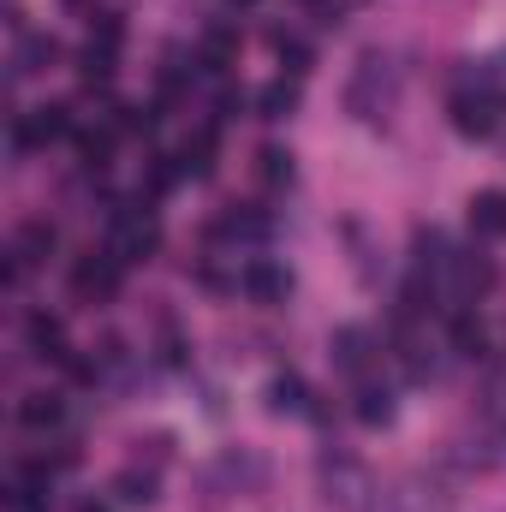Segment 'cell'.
Returning <instances> with one entry per match:
<instances>
[{
    "mask_svg": "<svg viewBox=\"0 0 506 512\" xmlns=\"http://www.w3.org/2000/svg\"><path fill=\"white\" fill-rule=\"evenodd\" d=\"M60 417H66V405H60L54 393H30V399L18 405V423H24V429H60Z\"/></svg>",
    "mask_w": 506,
    "mask_h": 512,
    "instance_id": "cell-14",
    "label": "cell"
},
{
    "mask_svg": "<svg viewBox=\"0 0 506 512\" xmlns=\"http://www.w3.org/2000/svg\"><path fill=\"white\" fill-rule=\"evenodd\" d=\"M256 108H262V120H286V114L298 108V84H292V78H280V84H268V90L256 96Z\"/></svg>",
    "mask_w": 506,
    "mask_h": 512,
    "instance_id": "cell-19",
    "label": "cell"
},
{
    "mask_svg": "<svg viewBox=\"0 0 506 512\" xmlns=\"http://www.w3.org/2000/svg\"><path fill=\"white\" fill-rule=\"evenodd\" d=\"M233 48H239V36H233V30H209L191 66H203V72H227V60H233Z\"/></svg>",
    "mask_w": 506,
    "mask_h": 512,
    "instance_id": "cell-15",
    "label": "cell"
},
{
    "mask_svg": "<svg viewBox=\"0 0 506 512\" xmlns=\"http://www.w3.org/2000/svg\"><path fill=\"white\" fill-rule=\"evenodd\" d=\"M179 167H185L191 179H209V173H215V131H197V137L179 149Z\"/></svg>",
    "mask_w": 506,
    "mask_h": 512,
    "instance_id": "cell-16",
    "label": "cell"
},
{
    "mask_svg": "<svg viewBox=\"0 0 506 512\" xmlns=\"http://www.w3.org/2000/svg\"><path fill=\"white\" fill-rule=\"evenodd\" d=\"M24 340H30V352H36V358H54V364H66V328H60V316L36 310V316L24 322Z\"/></svg>",
    "mask_w": 506,
    "mask_h": 512,
    "instance_id": "cell-10",
    "label": "cell"
},
{
    "mask_svg": "<svg viewBox=\"0 0 506 512\" xmlns=\"http://www.w3.org/2000/svg\"><path fill=\"white\" fill-rule=\"evenodd\" d=\"M114 60H120V18H102L90 30V42H84V60H78L84 84H108L114 78Z\"/></svg>",
    "mask_w": 506,
    "mask_h": 512,
    "instance_id": "cell-3",
    "label": "cell"
},
{
    "mask_svg": "<svg viewBox=\"0 0 506 512\" xmlns=\"http://www.w3.org/2000/svg\"><path fill=\"white\" fill-rule=\"evenodd\" d=\"M42 60H54V36H24V48H18V72H36Z\"/></svg>",
    "mask_w": 506,
    "mask_h": 512,
    "instance_id": "cell-24",
    "label": "cell"
},
{
    "mask_svg": "<svg viewBox=\"0 0 506 512\" xmlns=\"http://www.w3.org/2000/svg\"><path fill=\"white\" fill-rule=\"evenodd\" d=\"M120 268H126V262L114 251H90L72 268V292H78V298H108V292L120 286Z\"/></svg>",
    "mask_w": 506,
    "mask_h": 512,
    "instance_id": "cell-4",
    "label": "cell"
},
{
    "mask_svg": "<svg viewBox=\"0 0 506 512\" xmlns=\"http://www.w3.org/2000/svg\"><path fill=\"white\" fill-rule=\"evenodd\" d=\"M48 251H54V227H48V221H24L18 239H12V280H18L24 268H36Z\"/></svg>",
    "mask_w": 506,
    "mask_h": 512,
    "instance_id": "cell-8",
    "label": "cell"
},
{
    "mask_svg": "<svg viewBox=\"0 0 506 512\" xmlns=\"http://www.w3.org/2000/svg\"><path fill=\"white\" fill-rule=\"evenodd\" d=\"M453 352H459V358H483V352H489V328H483L471 310L453 316Z\"/></svg>",
    "mask_w": 506,
    "mask_h": 512,
    "instance_id": "cell-13",
    "label": "cell"
},
{
    "mask_svg": "<svg viewBox=\"0 0 506 512\" xmlns=\"http://www.w3.org/2000/svg\"><path fill=\"white\" fill-rule=\"evenodd\" d=\"M453 126L465 131V137H489L495 131V90L489 84H465L459 96H453Z\"/></svg>",
    "mask_w": 506,
    "mask_h": 512,
    "instance_id": "cell-5",
    "label": "cell"
},
{
    "mask_svg": "<svg viewBox=\"0 0 506 512\" xmlns=\"http://www.w3.org/2000/svg\"><path fill=\"white\" fill-rule=\"evenodd\" d=\"M274 48H280V66H286V78H292V84H298V78H304V72H310V48H304V42H298V36H280V42H274Z\"/></svg>",
    "mask_w": 506,
    "mask_h": 512,
    "instance_id": "cell-21",
    "label": "cell"
},
{
    "mask_svg": "<svg viewBox=\"0 0 506 512\" xmlns=\"http://www.w3.org/2000/svg\"><path fill=\"white\" fill-rule=\"evenodd\" d=\"M334 364H340L346 376H364V370L376 364V346H370V334H364V328H340V334H334Z\"/></svg>",
    "mask_w": 506,
    "mask_h": 512,
    "instance_id": "cell-11",
    "label": "cell"
},
{
    "mask_svg": "<svg viewBox=\"0 0 506 512\" xmlns=\"http://www.w3.org/2000/svg\"><path fill=\"white\" fill-rule=\"evenodd\" d=\"M114 495H120L126 507H149V501H155V471H137V465L120 471V477H114Z\"/></svg>",
    "mask_w": 506,
    "mask_h": 512,
    "instance_id": "cell-17",
    "label": "cell"
},
{
    "mask_svg": "<svg viewBox=\"0 0 506 512\" xmlns=\"http://www.w3.org/2000/svg\"><path fill=\"white\" fill-rule=\"evenodd\" d=\"M471 233L477 239H506V191H477L471 197Z\"/></svg>",
    "mask_w": 506,
    "mask_h": 512,
    "instance_id": "cell-12",
    "label": "cell"
},
{
    "mask_svg": "<svg viewBox=\"0 0 506 512\" xmlns=\"http://www.w3.org/2000/svg\"><path fill=\"white\" fill-rule=\"evenodd\" d=\"M108 149H114V131H84L78 137V155H84V167H108Z\"/></svg>",
    "mask_w": 506,
    "mask_h": 512,
    "instance_id": "cell-22",
    "label": "cell"
},
{
    "mask_svg": "<svg viewBox=\"0 0 506 512\" xmlns=\"http://www.w3.org/2000/svg\"><path fill=\"white\" fill-rule=\"evenodd\" d=\"M245 292H251L256 304H274V298H286L292 292V280H286V268L280 262H268V256H256V262H245Z\"/></svg>",
    "mask_w": 506,
    "mask_h": 512,
    "instance_id": "cell-9",
    "label": "cell"
},
{
    "mask_svg": "<svg viewBox=\"0 0 506 512\" xmlns=\"http://www.w3.org/2000/svg\"><path fill=\"white\" fill-rule=\"evenodd\" d=\"M66 131H72L66 108H60V102H48V108L24 114V120L12 126V143H18V149H36V143H54V137H66Z\"/></svg>",
    "mask_w": 506,
    "mask_h": 512,
    "instance_id": "cell-6",
    "label": "cell"
},
{
    "mask_svg": "<svg viewBox=\"0 0 506 512\" xmlns=\"http://www.w3.org/2000/svg\"><path fill=\"white\" fill-rule=\"evenodd\" d=\"M155 239H161V227H155V215H149V197H137V203H126V209H114L108 251L120 256V262H143V256L155 251Z\"/></svg>",
    "mask_w": 506,
    "mask_h": 512,
    "instance_id": "cell-2",
    "label": "cell"
},
{
    "mask_svg": "<svg viewBox=\"0 0 506 512\" xmlns=\"http://www.w3.org/2000/svg\"><path fill=\"white\" fill-rule=\"evenodd\" d=\"M447 268H453V292H459L465 304H471V298H483V292L495 286V262H489L483 251H465V256H453Z\"/></svg>",
    "mask_w": 506,
    "mask_h": 512,
    "instance_id": "cell-7",
    "label": "cell"
},
{
    "mask_svg": "<svg viewBox=\"0 0 506 512\" xmlns=\"http://www.w3.org/2000/svg\"><path fill=\"white\" fill-rule=\"evenodd\" d=\"M256 173H262V185H292V155L286 149H262L256 155Z\"/></svg>",
    "mask_w": 506,
    "mask_h": 512,
    "instance_id": "cell-20",
    "label": "cell"
},
{
    "mask_svg": "<svg viewBox=\"0 0 506 512\" xmlns=\"http://www.w3.org/2000/svg\"><path fill=\"white\" fill-rule=\"evenodd\" d=\"M227 6H251V0H227Z\"/></svg>",
    "mask_w": 506,
    "mask_h": 512,
    "instance_id": "cell-25",
    "label": "cell"
},
{
    "mask_svg": "<svg viewBox=\"0 0 506 512\" xmlns=\"http://www.w3.org/2000/svg\"><path fill=\"white\" fill-rule=\"evenodd\" d=\"M393 102H399V66H393V54L370 48L358 60V72H352V84H346V108L358 120H387Z\"/></svg>",
    "mask_w": 506,
    "mask_h": 512,
    "instance_id": "cell-1",
    "label": "cell"
},
{
    "mask_svg": "<svg viewBox=\"0 0 506 512\" xmlns=\"http://www.w3.org/2000/svg\"><path fill=\"white\" fill-rule=\"evenodd\" d=\"M358 417L370 423V429H381V423H393V393L376 382H364L358 387Z\"/></svg>",
    "mask_w": 506,
    "mask_h": 512,
    "instance_id": "cell-18",
    "label": "cell"
},
{
    "mask_svg": "<svg viewBox=\"0 0 506 512\" xmlns=\"http://www.w3.org/2000/svg\"><path fill=\"white\" fill-rule=\"evenodd\" d=\"M268 405L274 411H304V382L298 376H280V382L268 387Z\"/></svg>",
    "mask_w": 506,
    "mask_h": 512,
    "instance_id": "cell-23",
    "label": "cell"
}]
</instances>
